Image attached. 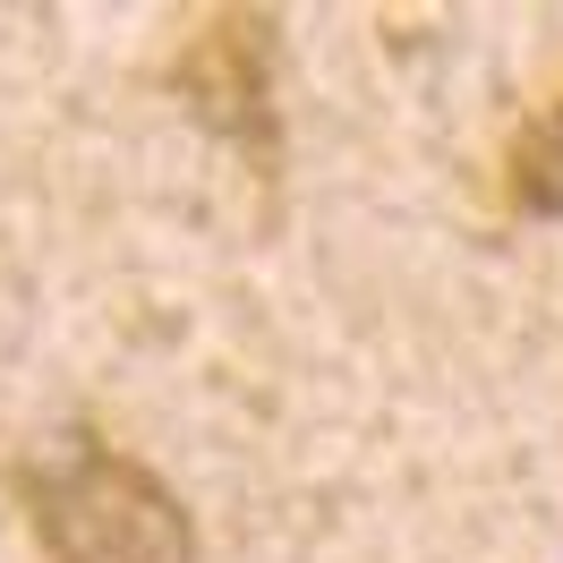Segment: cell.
Listing matches in <instances>:
<instances>
[{
    "label": "cell",
    "mask_w": 563,
    "mask_h": 563,
    "mask_svg": "<svg viewBox=\"0 0 563 563\" xmlns=\"http://www.w3.org/2000/svg\"><path fill=\"white\" fill-rule=\"evenodd\" d=\"M35 538L52 563H197L188 504L111 444H77L35 478Z\"/></svg>",
    "instance_id": "6da1fadb"
},
{
    "label": "cell",
    "mask_w": 563,
    "mask_h": 563,
    "mask_svg": "<svg viewBox=\"0 0 563 563\" xmlns=\"http://www.w3.org/2000/svg\"><path fill=\"white\" fill-rule=\"evenodd\" d=\"M172 86L206 129H222L231 145H247L256 163L282 154V137H274V18L213 9L206 26L179 43Z\"/></svg>",
    "instance_id": "7a4b0ae2"
},
{
    "label": "cell",
    "mask_w": 563,
    "mask_h": 563,
    "mask_svg": "<svg viewBox=\"0 0 563 563\" xmlns=\"http://www.w3.org/2000/svg\"><path fill=\"white\" fill-rule=\"evenodd\" d=\"M512 206L563 222V111L521 129V145H512Z\"/></svg>",
    "instance_id": "3957f363"
}]
</instances>
